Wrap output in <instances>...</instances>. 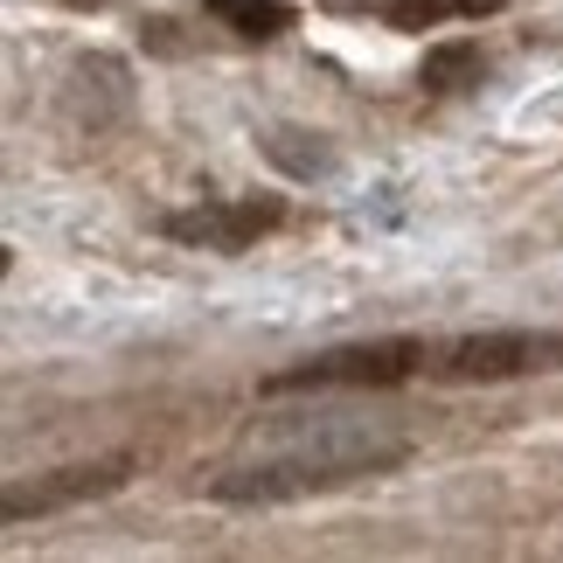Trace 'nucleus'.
I'll use <instances>...</instances> for the list:
<instances>
[{"instance_id":"obj_1","label":"nucleus","mask_w":563,"mask_h":563,"mask_svg":"<svg viewBox=\"0 0 563 563\" xmlns=\"http://www.w3.org/2000/svg\"><path fill=\"white\" fill-rule=\"evenodd\" d=\"M389 466H404L397 439H369V431H355V424H328L307 445H286V452H265V460L223 466L209 481V501L278 508V501H307V494H334V487L376 481V473H389Z\"/></svg>"},{"instance_id":"obj_2","label":"nucleus","mask_w":563,"mask_h":563,"mask_svg":"<svg viewBox=\"0 0 563 563\" xmlns=\"http://www.w3.org/2000/svg\"><path fill=\"white\" fill-rule=\"evenodd\" d=\"M431 362L424 341H362V349H328V355H307L299 369H278L265 376V397H292V389H362V383H404Z\"/></svg>"},{"instance_id":"obj_3","label":"nucleus","mask_w":563,"mask_h":563,"mask_svg":"<svg viewBox=\"0 0 563 563\" xmlns=\"http://www.w3.org/2000/svg\"><path fill=\"white\" fill-rule=\"evenodd\" d=\"M563 362V334H536V328H494V334H460L439 349V369L445 383H508V376H529V369H556Z\"/></svg>"},{"instance_id":"obj_4","label":"nucleus","mask_w":563,"mask_h":563,"mask_svg":"<svg viewBox=\"0 0 563 563\" xmlns=\"http://www.w3.org/2000/svg\"><path fill=\"white\" fill-rule=\"evenodd\" d=\"M125 481V460H98V466H63L49 481H29V487H8L0 515L8 522H29V515H49V508H70V501H91V494H112Z\"/></svg>"},{"instance_id":"obj_5","label":"nucleus","mask_w":563,"mask_h":563,"mask_svg":"<svg viewBox=\"0 0 563 563\" xmlns=\"http://www.w3.org/2000/svg\"><path fill=\"white\" fill-rule=\"evenodd\" d=\"M278 223V202H236V209H195V216H167V236L181 244H216V251H236L244 236L272 230Z\"/></svg>"},{"instance_id":"obj_6","label":"nucleus","mask_w":563,"mask_h":563,"mask_svg":"<svg viewBox=\"0 0 563 563\" xmlns=\"http://www.w3.org/2000/svg\"><path fill=\"white\" fill-rule=\"evenodd\" d=\"M202 8H209L216 21H230L236 35H251V42L292 29V8H286V0H202Z\"/></svg>"},{"instance_id":"obj_7","label":"nucleus","mask_w":563,"mask_h":563,"mask_svg":"<svg viewBox=\"0 0 563 563\" xmlns=\"http://www.w3.org/2000/svg\"><path fill=\"white\" fill-rule=\"evenodd\" d=\"M460 77H481V49L473 42H439L424 56V84L431 91H460Z\"/></svg>"}]
</instances>
